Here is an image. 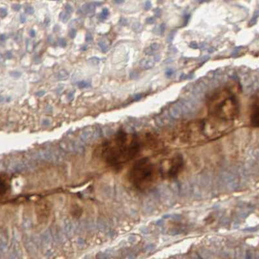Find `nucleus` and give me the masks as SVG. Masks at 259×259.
<instances>
[{
	"label": "nucleus",
	"instance_id": "obj_8",
	"mask_svg": "<svg viewBox=\"0 0 259 259\" xmlns=\"http://www.w3.org/2000/svg\"><path fill=\"white\" fill-rule=\"evenodd\" d=\"M140 66L143 69H149L154 66V62L152 60L143 59L140 61Z\"/></svg>",
	"mask_w": 259,
	"mask_h": 259
},
{
	"label": "nucleus",
	"instance_id": "obj_14",
	"mask_svg": "<svg viewBox=\"0 0 259 259\" xmlns=\"http://www.w3.org/2000/svg\"><path fill=\"white\" fill-rule=\"evenodd\" d=\"M58 45L61 46V48H66L67 46L66 39L64 38H59V40H58Z\"/></svg>",
	"mask_w": 259,
	"mask_h": 259
},
{
	"label": "nucleus",
	"instance_id": "obj_30",
	"mask_svg": "<svg viewBox=\"0 0 259 259\" xmlns=\"http://www.w3.org/2000/svg\"><path fill=\"white\" fill-rule=\"evenodd\" d=\"M13 57V53L11 52H8L6 54V58L7 59H12Z\"/></svg>",
	"mask_w": 259,
	"mask_h": 259
},
{
	"label": "nucleus",
	"instance_id": "obj_6",
	"mask_svg": "<svg viewBox=\"0 0 259 259\" xmlns=\"http://www.w3.org/2000/svg\"><path fill=\"white\" fill-rule=\"evenodd\" d=\"M96 5L93 3H88L83 5L81 8L78 9L77 13L81 15H87L88 16H92L96 12Z\"/></svg>",
	"mask_w": 259,
	"mask_h": 259
},
{
	"label": "nucleus",
	"instance_id": "obj_9",
	"mask_svg": "<svg viewBox=\"0 0 259 259\" xmlns=\"http://www.w3.org/2000/svg\"><path fill=\"white\" fill-rule=\"evenodd\" d=\"M69 77V74L68 71H66V69H61L56 74V77H56L57 80L64 81L68 79Z\"/></svg>",
	"mask_w": 259,
	"mask_h": 259
},
{
	"label": "nucleus",
	"instance_id": "obj_29",
	"mask_svg": "<svg viewBox=\"0 0 259 259\" xmlns=\"http://www.w3.org/2000/svg\"><path fill=\"white\" fill-rule=\"evenodd\" d=\"M146 21H147V24H152L154 23V19L153 17L148 18Z\"/></svg>",
	"mask_w": 259,
	"mask_h": 259
},
{
	"label": "nucleus",
	"instance_id": "obj_13",
	"mask_svg": "<svg viewBox=\"0 0 259 259\" xmlns=\"http://www.w3.org/2000/svg\"><path fill=\"white\" fill-rule=\"evenodd\" d=\"M133 29L135 32H140L143 30L142 25L140 23L136 22L133 25Z\"/></svg>",
	"mask_w": 259,
	"mask_h": 259
},
{
	"label": "nucleus",
	"instance_id": "obj_24",
	"mask_svg": "<svg viewBox=\"0 0 259 259\" xmlns=\"http://www.w3.org/2000/svg\"><path fill=\"white\" fill-rule=\"evenodd\" d=\"M119 24L122 25V26H125L127 25V20L126 18H121L119 20Z\"/></svg>",
	"mask_w": 259,
	"mask_h": 259
},
{
	"label": "nucleus",
	"instance_id": "obj_16",
	"mask_svg": "<svg viewBox=\"0 0 259 259\" xmlns=\"http://www.w3.org/2000/svg\"><path fill=\"white\" fill-rule=\"evenodd\" d=\"M77 31L76 29H71L69 32V38L74 39L77 36Z\"/></svg>",
	"mask_w": 259,
	"mask_h": 259
},
{
	"label": "nucleus",
	"instance_id": "obj_1",
	"mask_svg": "<svg viewBox=\"0 0 259 259\" xmlns=\"http://www.w3.org/2000/svg\"><path fill=\"white\" fill-rule=\"evenodd\" d=\"M140 149L137 138L133 137L129 142L128 135L123 131H119L114 143L111 142L104 143L101 158L110 167L120 169L137 156Z\"/></svg>",
	"mask_w": 259,
	"mask_h": 259
},
{
	"label": "nucleus",
	"instance_id": "obj_34",
	"mask_svg": "<svg viewBox=\"0 0 259 259\" xmlns=\"http://www.w3.org/2000/svg\"><path fill=\"white\" fill-rule=\"evenodd\" d=\"M43 124L45 126H48L50 124V121L48 119H45L43 121Z\"/></svg>",
	"mask_w": 259,
	"mask_h": 259
},
{
	"label": "nucleus",
	"instance_id": "obj_4",
	"mask_svg": "<svg viewBox=\"0 0 259 259\" xmlns=\"http://www.w3.org/2000/svg\"><path fill=\"white\" fill-rule=\"evenodd\" d=\"M185 167L184 158L180 155L164 159L159 165L161 177L163 179L173 180L179 177Z\"/></svg>",
	"mask_w": 259,
	"mask_h": 259
},
{
	"label": "nucleus",
	"instance_id": "obj_31",
	"mask_svg": "<svg viewBox=\"0 0 259 259\" xmlns=\"http://www.w3.org/2000/svg\"><path fill=\"white\" fill-rule=\"evenodd\" d=\"M142 94H137L136 95V96L134 97V101H140L141 99H142Z\"/></svg>",
	"mask_w": 259,
	"mask_h": 259
},
{
	"label": "nucleus",
	"instance_id": "obj_12",
	"mask_svg": "<svg viewBox=\"0 0 259 259\" xmlns=\"http://www.w3.org/2000/svg\"><path fill=\"white\" fill-rule=\"evenodd\" d=\"M91 85L89 82H87V81L82 80L80 81V82H77V87L79 88L80 89H85V88H89Z\"/></svg>",
	"mask_w": 259,
	"mask_h": 259
},
{
	"label": "nucleus",
	"instance_id": "obj_25",
	"mask_svg": "<svg viewBox=\"0 0 259 259\" xmlns=\"http://www.w3.org/2000/svg\"><path fill=\"white\" fill-rule=\"evenodd\" d=\"M74 96H75V92H71L68 95V98L69 101H73L74 99Z\"/></svg>",
	"mask_w": 259,
	"mask_h": 259
},
{
	"label": "nucleus",
	"instance_id": "obj_28",
	"mask_svg": "<svg viewBox=\"0 0 259 259\" xmlns=\"http://www.w3.org/2000/svg\"><path fill=\"white\" fill-rule=\"evenodd\" d=\"M151 3H150V2L149 1H147V2H146V4H145V10H149V9L150 8H151Z\"/></svg>",
	"mask_w": 259,
	"mask_h": 259
},
{
	"label": "nucleus",
	"instance_id": "obj_37",
	"mask_svg": "<svg viewBox=\"0 0 259 259\" xmlns=\"http://www.w3.org/2000/svg\"><path fill=\"white\" fill-rule=\"evenodd\" d=\"M94 4L96 5V6H100L102 4H103V2H94Z\"/></svg>",
	"mask_w": 259,
	"mask_h": 259
},
{
	"label": "nucleus",
	"instance_id": "obj_36",
	"mask_svg": "<svg viewBox=\"0 0 259 259\" xmlns=\"http://www.w3.org/2000/svg\"><path fill=\"white\" fill-rule=\"evenodd\" d=\"M114 3L117 4H121L124 3V1H122V0H116V1H114Z\"/></svg>",
	"mask_w": 259,
	"mask_h": 259
},
{
	"label": "nucleus",
	"instance_id": "obj_3",
	"mask_svg": "<svg viewBox=\"0 0 259 259\" xmlns=\"http://www.w3.org/2000/svg\"><path fill=\"white\" fill-rule=\"evenodd\" d=\"M209 110L214 116L221 119L232 120L239 114V103L230 92L221 91L212 97Z\"/></svg>",
	"mask_w": 259,
	"mask_h": 259
},
{
	"label": "nucleus",
	"instance_id": "obj_2",
	"mask_svg": "<svg viewBox=\"0 0 259 259\" xmlns=\"http://www.w3.org/2000/svg\"><path fill=\"white\" fill-rule=\"evenodd\" d=\"M128 182L138 191H147L152 188L161 178L159 166L151 159L143 158L136 161L128 172Z\"/></svg>",
	"mask_w": 259,
	"mask_h": 259
},
{
	"label": "nucleus",
	"instance_id": "obj_18",
	"mask_svg": "<svg viewBox=\"0 0 259 259\" xmlns=\"http://www.w3.org/2000/svg\"><path fill=\"white\" fill-rule=\"evenodd\" d=\"M8 10L7 9L4 8H0V16H1L2 18H4L6 17L7 15H8Z\"/></svg>",
	"mask_w": 259,
	"mask_h": 259
},
{
	"label": "nucleus",
	"instance_id": "obj_21",
	"mask_svg": "<svg viewBox=\"0 0 259 259\" xmlns=\"http://www.w3.org/2000/svg\"><path fill=\"white\" fill-rule=\"evenodd\" d=\"M93 39L94 38L92 34L90 33V32H88L87 35H85V41H88V42H90V41L93 40Z\"/></svg>",
	"mask_w": 259,
	"mask_h": 259
},
{
	"label": "nucleus",
	"instance_id": "obj_17",
	"mask_svg": "<svg viewBox=\"0 0 259 259\" xmlns=\"http://www.w3.org/2000/svg\"><path fill=\"white\" fill-rule=\"evenodd\" d=\"M9 75L13 78H18L21 77L22 73L19 72V71H11V72L9 73Z\"/></svg>",
	"mask_w": 259,
	"mask_h": 259
},
{
	"label": "nucleus",
	"instance_id": "obj_27",
	"mask_svg": "<svg viewBox=\"0 0 259 259\" xmlns=\"http://www.w3.org/2000/svg\"><path fill=\"white\" fill-rule=\"evenodd\" d=\"M130 76H131V78H133V79H135V78H138L139 77L138 73L135 72V71H132Z\"/></svg>",
	"mask_w": 259,
	"mask_h": 259
},
{
	"label": "nucleus",
	"instance_id": "obj_38",
	"mask_svg": "<svg viewBox=\"0 0 259 259\" xmlns=\"http://www.w3.org/2000/svg\"><path fill=\"white\" fill-rule=\"evenodd\" d=\"M6 101H7V102H9V101H11V98H10V97H8V99H6Z\"/></svg>",
	"mask_w": 259,
	"mask_h": 259
},
{
	"label": "nucleus",
	"instance_id": "obj_7",
	"mask_svg": "<svg viewBox=\"0 0 259 259\" xmlns=\"http://www.w3.org/2000/svg\"><path fill=\"white\" fill-rule=\"evenodd\" d=\"M109 40L106 38H102L98 41V46L100 48L102 52L106 53L110 49Z\"/></svg>",
	"mask_w": 259,
	"mask_h": 259
},
{
	"label": "nucleus",
	"instance_id": "obj_32",
	"mask_svg": "<svg viewBox=\"0 0 259 259\" xmlns=\"http://www.w3.org/2000/svg\"><path fill=\"white\" fill-rule=\"evenodd\" d=\"M6 40V36L4 34H2L1 36H0V41H1V43H4L5 41Z\"/></svg>",
	"mask_w": 259,
	"mask_h": 259
},
{
	"label": "nucleus",
	"instance_id": "obj_5",
	"mask_svg": "<svg viewBox=\"0 0 259 259\" xmlns=\"http://www.w3.org/2000/svg\"><path fill=\"white\" fill-rule=\"evenodd\" d=\"M250 122L252 126L259 128V98L252 105Z\"/></svg>",
	"mask_w": 259,
	"mask_h": 259
},
{
	"label": "nucleus",
	"instance_id": "obj_19",
	"mask_svg": "<svg viewBox=\"0 0 259 259\" xmlns=\"http://www.w3.org/2000/svg\"><path fill=\"white\" fill-rule=\"evenodd\" d=\"M25 12L28 14V15H32L34 13V9L32 6H27L25 8Z\"/></svg>",
	"mask_w": 259,
	"mask_h": 259
},
{
	"label": "nucleus",
	"instance_id": "obj_20",
	"mask_svg": "<svg viewBox=\"0 0 259 259\" xmlns=\"http://www.w3.org/2000/svg\"><path fill=\"white\" fill-rule=\"evenodd\" d=\"M65 9H66V12H68L69 14L73 12V8H72V6L69 4H66V6H65Z\"/></svg>",
	"mask_w": 259,
	"mask_h": 259
},
{
	"label": "nucleus",
	"instance_id": "obj_23",
	"mask_svg": "<svg viewBox=\"0 0 259 259\" xmlns=\"http://www.w3.org/2000/svg\"><path fill=\"white\" fill-rule=\"evenodd\" d=\"M12 8L14 11H19L21 8H22V6L20 4H13Z\"/></svg>",
	"mask_w": 259,
	"mask_h": 259
},
{
	"label": "nucleus",
	"instance_id": "obj_35",
	"mask_svg": "<svg viewBox=\"0 0 259 259\" xmlns=\"http://www.w3.org/2000/svg\"><path fill=\"white\" fill-rule=\"evenodd\" d=\"M81 51H83V52H85L88 50V46L87 45H84L82 46V48L80 49Z\"/></svg>",
	"mask_w": 259,
	"mask_h": 259
},
{
	"label": "nucleus",
	"instance_id": "obj_26",
	"mask_svg": "<svg viewBox=\"0 0 259 259\" xmlns=\"http://www.w3.org/2000/svg\"><path fill=\"white\" fill-rule=\"evenodd\" d=\"M45 94L46 91L45 90H40V91L36 92V96L38 97H41L45 96Z\"/></svg>",
	"mask_w": 259,
	"mask_h": 259
},
{
	"label": "nucleus",
	"instance_id": "obj_11",
	"mask_svg": "<svg viewBox=\"0 0 259 259\" xmlns=\"http://www.w3.org/2000/svg\"><path fill=\"white\" fill-rule=\"evenodd\" d=\"M108 15H109V10L107 8H104L99 15V19L101 21L105 20L108 18Z\"/></svg>",
	"mask_w": 259,
	"mask_h": 259
},
{
	"label": "nucleus",
	"instance_id": "obj_10",
	"mask_svg": "<svg viewBox=\"0 0 259 259\" xmlns=\"http://www.w3.org/2000/svg\"><path fill=\"white\" fill-rule=\"evenodd\" d=\"M59 18L62 22L66 24V23L68 22L69 19H70L71 15L70 14L66 12V11H62V12L60 14Z\"/></svg>",
	"mask_w": 259,
	"mask_h": 259
},
{
	"label": "nucleus",
	"instance_id": "obj_22",
	"mask_svg": "<svg viewBox=\"0 0 259 259\" xmlns=\"http://www.w3.org/2000/svg\"><path fill=\"white\" fill-rule=\"evenodd\" d=\"M20 22L22 23V24H25V23L27 21L26 16H25L24 14H22V15H20Z\"/></svg>",
	"mask_w": 259,
	"mask_h": 259
},
{
	"label": "nucleus",
	"instance_id": "obj_33",
	"mask_svg": "<svg viewBox=\"0 0 259 259\" xmlns=\"http://www.w3.org/2000/svg\"><path fill=\"white\" fill-rule=\"evenodd\" d=\"M29 34L30 36L32 37V38H34V37L36 35V32L34 29L30 30Z\"/></svg>",
	"mask_w": 259,
	"mask_h": 259
},
{
	"label": "nucleus",
	"instance_id": "obj_15",
	"mask_svg": "<svg viewBox=\"0 0 259 259\" xmlns=\"http://www.w3.org/2000/svg\"><path fill=\"white\" fill-rule=\"evenodd\" d=\"M100 59L97 58L96 57H92L91 59L89 60V62H90V64H92L94 65H97L99 64V62H100Z\"/></svg>",
	"mask_w": 259,
	"mask_h": 259
}]
</instances>
